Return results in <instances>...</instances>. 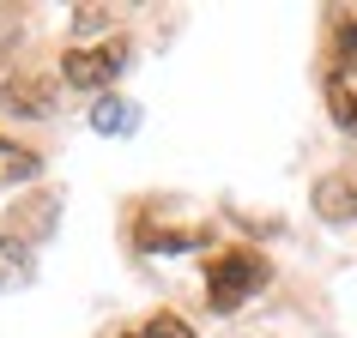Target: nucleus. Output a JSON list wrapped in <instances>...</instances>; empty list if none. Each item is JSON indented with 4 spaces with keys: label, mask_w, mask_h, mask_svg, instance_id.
<instances>
[{
    "label": "nucleus",
    "mask_w": 357,
    "mask_h": 338,
    "mask_svg": "<svg viewBox=\"0 0 357 338\" xmlns=\"http://www.w3.org/2000/svg\"><path fill=\"white\" fill-rule=\"evenodd\" d=\"M266 278H273V272H266L261 254H243V248H236V254H218V260L206 266V302L218 314H230V308H243L255 290H266Z\"/></svg>",
    "instance_id": "f257e3e1"
},
{
    "label": "nucleus",
    "mask_w": 357,
    "mask_h": 338,
    "mask_svg": "<svg viewBox=\"0 0 357 338\" xmlns=\"http://www.w3.org/2000/svg\"><path fill=\"white\" fill-rule=\"evenodd\" d=\"M128 67V42H97V49H67L61 55V79L67 85H79V91H103V85H115V73Z\"/></svg>",
    "instance_id": "f03ea898"
},
{
    "label": "nucleus",
    "mask_w": 357,
    "mask_h": 338,
    "mask_svg": "<svg viewBox=\"0 0 357 338\" xmlns=\"http://www.w3.org/2000/svg\"><path fill=\"white\" fill-rule=\"evenodd\" d=\"M0 109L13 115V121L19 115H49L55 109V85L37 79V73H6L0 79Z\"/></svg>",
    "instance_id": "7ed1b4c3"
},
{
    "label": "nucleus",
    "mask_w": 357,
    "mask_h": 338,
    "mask_svg": "<svg viewBox=\"0 0 357 338\" xmlns=\"http://www.w3.org/2000/svg\"><path fill=\"white\" fill-rule=\"evenodd\" d=\"M55 211H61V200L55 193H31V200H24V206H13V236H19L24 248H37L43 236H49V230H55Z\"/></svg>",
    "instance_id": "20e7f679"
},
{
    "label": "nucleus",
    "mask_w": 357,
    "mask_h": 338,
    "mask_svg": "<svg viewBox=\"0 0 357 338\" xmlns=\"http://www.w3.org/2000/svg\"><path fill=\"white\" fill-rule=\"evenodd\" d=\"M315 218H327V224H345V218H357V182L351 175H315Z\"/></svg>",
    "instance_id": "39448f33"
},
{
    "label": "nucleus",
    "mask_w": 357,
    "mask_h": 338,
    "mask_svg": "<svg viewBox=\"0 0 357 338\" xmlns=\"http://www.w3.org/2000/svg\"><path fill=\"white\" fill-rule=\"evenodd\" d=\"M31 278H37V260H31V248H24L13 230H0V296H6V290H24Z\"/></svg>",
    "instance_id": "423d86ee"
},
{
    "label": "nucleus",
    "mask_w": 357,
    "mask_h": 338,
    "mask_svg": "<svg viewBox=\"0 0 357 338\" xmlns=\"http://www.w3.org/2000/svg\"><path fill=\"white\" fill-rule=\"evenodd\" d=\"M133 121H139V109H133L128 97H103V103L91 109V127H97V133H109V139L133 133Z\"/></svg>",
    "instance_id": "0eeeda50"
},
{
    "label": "nucleus",
    "mask_w": 357,
    "mask_h": 338,
    "mask_svg": "<svg viewBox=\"0 0 357 338\" xmlns=\"http://www.w3.org/2000/svg\"><path fill=\"white\" fill-rule=\"evenodd\" d=\"M37 175H43V157H37V151L0 139V182H37Z\"/></svg>",
    "instance_id": "6e6552de"
},
{
    "label": "nucleus",
    "mask_w": 357,
    "mask_h": 338,
    "mask_svg": "<svg viewBox=\"0 0 357 338\" xmlns=\"http://www.w3.org/2000/svg\"><path fill=\"white\" fill-rule=\"evenodd\" d=\"M357 73V13L333 24V79Z\"/></svg>",
    "instance_id": "1a4fd4ad"
},
{
    "label": "nucleus",
    "mask_w": 357,
    "mask_h": 338,
    "mask_svg": "<svg viewBox=\"0 0 357 338\" xmlns=\"http://www.w3.org/2000/svg\"><path fill=\"white\" fill-rule=\"evenodd\" d=\"M327 103H333V121L345 133H357V85H345V79H327Z\"/></svg>",
    "instance_id": "9d476101"
},
{
    "label": "nucleus",
    "mask_w": 357,
    "mask_h": 338,
    "mask_svg": "<svg viewBox=\"0 0 357 338\" xmlns=\"http://www.w3.org/2000/svg\"><path fill=\"white\" fill-rule=\"evenodd\" d=\"M200 236L194 230H139V248H164V254H176V248H194Z\"/></svg>",
    "instance_id": "9b49d317"
},
{
    "label": "nucleus",
    "mask_w": 357,
    "mask_h": 338,
    "mask_svg": "<svg viewBox=\"0 0 357 338\" xmlns=\"http://www.w3.org/2000/svg\"><path fill=\"white\" fill-rule=\"evenodd\" d=\"M146 338H194L188 320H176V314H151L146 320Z\"/></svg>",
    "instance_id": "f8f14e48"
},
{
    "label": "nucleus",
    "mask_w": 357,
    "mask_h": 338,
    "mask_svg": "<svg viewBox=\"0 0 357 338\" xmlns=\"http://www.w3.org/2000/svg\"><path fill=\"white\" fill-rule=\"evenodd\" d=\"M73 31H79V37H97V31H109V13H103V6H73Z\"/></svg>",
    "instance_id": "ddd939ff"
},
{
    "label": "nucleus",
    "mask_w": 357,
    "mask_h": 338,
    "mask_svg": "<svg viewBox=\"0 0 357 338\" xmlns=\"http://www.w3.org/2000/svg\"><path fill=\"white\" fill-rule=\"evenodd\" d=\"M24 37V24H19V13L13 6H0V49H13V42Z\"/></svg>",
    "instance_id": "4468645a"
},
{
    "label": "nucleus",
    "mask_w": 357,
    "mask_h": 338,
    "mask_svg": "<svg viewBox=\"0 0 357 338\" xmlns=\"http://www.w3.org/2000/svg\"><path fill=\"white\" fill-rule=\"evenodd\" d=\"M121 338H146V326H133V332H121Z\"/></svg>",
    "instance_id": "2eb2a0df"
}]
</instances>
